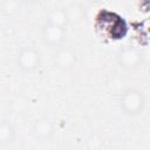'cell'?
I'll list each match as a JSON object with an SVG mask.
<instances>
[{
  "mask_svg": "<svg viewBox=\"0 0 150 150\" xmlns=\"http://www.w3.org/2000/svg\"><path fill=\"white\" fill-rule=\"evenodd\" d=\"M95 33L103 42L116 41L123 39L128 33L125 20L117 13L100 9L95 16Z\"/></svg>",
  "mask_w": 150,
  "mask_h": 150,
  "instance_id": "1",
  "label": "cell"
}]
</instances>
